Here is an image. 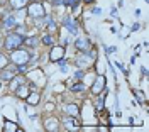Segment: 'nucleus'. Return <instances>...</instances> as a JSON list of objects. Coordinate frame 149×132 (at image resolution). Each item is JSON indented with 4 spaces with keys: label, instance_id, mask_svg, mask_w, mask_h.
Wrapping results in <instances>:
<instances>
[{
    "label": "nucleus",
    "instance_id": "f03ea898",
    "mask_svg": "<svg viewBox=\"0 0 149 132\" xmlns=\"http://www.w3.org/2000/svg\"><path fill=\"white\" fill-rule=\"evenodd\" d=\"M24 42V38L20 36V34H9L7 39H5V49H9V51H14V49H17L20 44Z\"/></svg>",
    "mask_w": 149,
    "mask_h": 132
},
{
    "label": "nucleus",
    "instance_id": "423d86ee",
    "mask_svg": "<svg viewBox=\"0 0 149 132\" xmlns=\"http://www.w3.org/2000/svg\"><path fill=\"white\" fill-rule=\"evenodd\" d=\"M74 44H76V47H78L80 51H81V49H83V51H86V49L90 47V41H88L86 38H78Z\"/></svg>",
    "mask_w": 149,
    "mask_h": 132
},
{
    "label": "nucleus",
    "instance_id": "cd10ccee",
    "mask_svg": "<svg viewBox=\"0 0 149 132\" xmlns=\"http://www.w3.org/2000/svg\"><path fill=\"white\" fill-rule=\"evenodd\" d=\"M93 14H95V15H100V14H102V9H93Z\"/></svg>",
    "mask_w": 149,
    "mask_h": 132
},
{
    "label": "nucleus",
    "instance_id": "6e6552de",
    "mask_svg": "<svg viewBox=\"0 0 149 132\" xmlns=\"http://www.w3.org/2000/svg\"><path fill=\"white\" fill-rule=\"evenodd\" d=\"M65 112L68 113V115H71V117H78V113H80V112H78V107H76V105H73V104H71V105H66V107H65Z\"/></svg>",
    "mask_w": 149,
    "mask_h": 132
},
{
    "label": "nucleus",
    "instance_id": "473e14b6",
    "mask_svg": "<svg viewBox=\"0 0 149 132\" xmlns=\"http://www.w3.org/2000/svg\"><path fill=\"white\" fill-rule=\"evenodd\" d=\"M0 86H2V83H0Z\"/></svg>",
    "mask_w": 149,
    "mask_h": 132
},
{
    "label": "nucleus",
    "instance_id": "2f4dec72",
    "mask_svg": "<svg viewBox=\"0 0 149 132\" xmlns=\"http://www.w3.org/2000/svg\"><path fill=\"white\" fill-rule=\"evenodd\" d=\"M85 2H93V0H85Z\"/></svg>",
    "mask_w": 149,
    "mask_h": 132
},
{
    "label": "nucleus",
    "instance_id": "9d476101",
    "mask_svg": "<svg viewBox=\"0 0 149 132\" xmlns=\"http://www.w3.org/2000/svg\"><path fill=\"white\" fill-rule=\"evenodd\" d=\"M15 95H17V97H20V98H26V97L29 95V92H27V88H26L24 85H20V86H17V88H15Z\"/></svg>",
    "mask_w": 149,
    "mask_h": 132
},
{
    "label": "nucleus",
    "instance_id": "393cba45",
    "mask_svg": "<svg viewBox=\"0 0 149 132\" xmlns=\"http://www.w3.org/2000/svg\"><path fill=\"white\" fill-rule=\"evenodd\" d=\"M66 124H68V127H70V125H71V127H73V125H76L74 119H66Z\"/></svg>",
    "mask_w": 149,
    "mask_h": 132
},
{
    "label": "nucleus",
    "instance_id": "6ab92c4d",
    "mask_svg": "<svg viewBox=\"0 0 149 132\" xmlns=\"http://www.w3.org/2000/svg\"><path fill=\"white\" fill-rule=\"evenodd\" d=\"M103 100H105V95H100L98 97V104H97V110H102L103 108Z\"/></svg>",
    "mask_w": 149,
    "mask_h": 132
},
{
    "label": "nucleus",
    "instance_id": "2eb2a0df",
    "mask_svg": "<svg viewBox=\"0 0 149 132\" xmlns=\"http://www.w3.org/2000/svg\"><path fill=\"white\" fill-rule=\"evenodd\" d=\"M24 42H26L27 46H31V47H36L37 44H39V39H37L36 36H32V38H27V39H24Z\"/></svg>",
    "mask_w": 149,
    "mask_h": 132
},
{
    "label": "nucleus",
    "instance_id": "7ed1b4c3",
    "mask_svg": "<svg viewBox=\"0 0 149 132\" xmlns=\"http://www.w3.org/2000/svg\"><path fill=\"white\" fill-rule=\"evenodd\" d=\"M27 15L34 17V19L42 17V15H44V5H42L41 2H32V3H29V7H27Z\"/></svg>",
    "mask_w": 149,
    "mask_h": 132
},
{
    "label": "nucleus",
    "instance_id": "39448f33",
    "mask_svg": "<svg viewBox=\"0 0 149 132\" xmlns=\"http://www.w3.org/2000/svg\"><path fill=\"white\" fill-rule=\"evenodd\" d=\"M49 56H51V59H53V61H58V59H61V58L65 56V47H63V46H56V47H53Z\"/></svg>",
    "mask_w": 149,
    "mask_h": 132
},
{
    "label": "nucleus",
    "instance_id": "bb28decb",
    "mask_svg": "<svg viewBox=\"0 0 149 132\" xmlns=\"http://www.w3.org/2000/svg\"><path fill=\"white\" fill-rule=\"evenodd\" d=\"M105 51L110 54V53H115V47H113V46H112V47H105Z\"/></svg>",
    "mask_w": 149,
    "mask_h": 132
},
{
    "label": "nucleus",
    "instance_id": "a878e982",
    "mask_svg": "<svg viewBox=\"0 0 149 132\" xmlns=\"http://www.w3.org/2000/svg\"><path fill=\"white\" fill-rule=\"evenodd\" d=\"M74 76H76V78H83V76H85V71H76V73H74Z\"/></svg>",
    "mask_w": 149,
    "mask_h": 132
},
{
    "label": "nucleus",
    "instance_id": "c756f323",
    "mask_svg": "<svg viewBox=\"0 0 149 132\" xmlns=\"http://www.w3.org/2000/svg\"><path fill=\"white\" fill-rule=\"evenodd\" d=\"M53 3H54V5H61V3H63V0H53Z\"/></svg>",
    "mask_w": 149,
    "mask_h": 132
},
{
    "label": "nucleus",
    "instance_id": "9b49d317",
    "mask_svg": "<svg viewBox=\"0 0 149 132\" xmlns=\"http://www.w3.org/2000/svg\"><path fill=\"white\" fill-rule=\"evenodd\" d=\"M46 129L47 131H58V120H56V119H47Z\"/></svg>",
    "mask_w": 149,
    "mask_h": 132
},
{
    "label": "nucleus",
    "instance_id": "aec40b11",
    "mask_svg": "<svg viewBox=\"0 0 149 132\" xmlns=\"http://www.w3.org/2000/svg\"><path fill=\"white\" fill-rule=\"evenodd\" d=\"M68 32H71V34H76V32H78V27H76L74 24H71V22H70V24H68Z\"/></svg>",
    "mask_w": 149,
    "mask_h": 132
},
{
    "label": "nucleus",
    "instance_id": "dca6fc26",
    "mask_svg": "<svg viewBox=\"0 0 149 132\" xmlns=\"http://www.w3.org/2000/svg\"><path fill=\"white\" fill-rule=\"evenodd\" d=\"M26 98H27L29 105H37V104H39V95H37V93L27 95V97H26Z\"/></svg>",
    "mask_w": 149,
    "mask_h": 132
},
{
    "label": "nucleus",
    "instance_id": "0eeeda50",
    "mask_svg": "<svg viewBox=\"0 0 149 132\" xmlns=\"http://www.w3.org/2000/svg\"><path fill=\"white\" fill-rule=\"evenodd\" d=\"M92 59H93V58L90 56V54H88V56H80L78 59H76V65L80 66V68H81V66L86 68V66L90 65V61H92Z\"/></svg>",
    "mask_w": 149,
    "mask_h": 132
},
{
    "label": "nucleus",
    "instance_id": "f3484780",
    "mask_svg": "<svg viewBox=\"0 0 149 132\" xmlns=\"http://www.w3.org/2000/svg\"><path fill=\"white\" fill-rule=\"evenodd\" d=\"M7 65H9V58L5 56V54H0V69L5 68Z\"/></svg>",
    "mask_w": 149,
    "mask_h": 132
},
{
    "label": "nucleus",
    "instance_id": "f8f14e48",
    "mask_svg": "<svg viewBox=\"0 0 149 132\" xmlns=\"http://www.w3.org/2000/svg\"><path fill=\"white\" fill-rule=\"evenodd\" d=\"M24 83H26V80H24L22 76H14V78H12V88H14V90H15L17 86L24 85Z\"/></svg>",
    "mask_w": 149,
    "mask_h": 132
},
{
    "label": "nucleus",
    "instance_id": "5701e85b",
    "mask_svg": "<svg viewBox=\"0 0 149 132\" xmlns=\"http://www.w3.org/2000/svg\"><path fill=\"white\" fill-rule=\"evenodd\" d=\"M80 0H63V3H66V5H76Z\"/></svg>",
    "mask_w": 149,
    "mask_h": 132
},
{
    "label": "nucleus",
    "instance_id": "f257e3e1",
    "mask_svg": "<svg viewBox=\"0 0 149 132\" xmlns=\"http://www.w3.org/2000/svg\"><path fill=\"white\" fill-rule=\"evenodd\" d=\"M31 53L29 51H26V49H14L12 51V56H10V59H12V63L14 65H27L29 63V59H31Z\"/></svg>",
    "mask_w": 149,
    "mask_h": 132
},
{
    "label": "nucleus",
    "instance_id": "c85d7f7f",
    "mask_svg": "<svg viewBox=\"0 0 149 132\" xmlns=\"http://www.w3.org/2000/svg\"><path fill=\"white\" fill-rule=\"evenodd\" d=\"M139 29H141L139 24H134V26H132V31H134V32H136V31H139Z\"/></svg>",
    "mask_w": 149,
    "mask_h": 132
},
{
    "label": "nucleus",
    "instance_id": "7c9ffc66",
    "mask_svg": "<svg viewBox=\"0 0 149 132\" xmlns=\"http://www.w3.org/2000/svg\"><path fill=\"white\" fill-rule=\"evenodd\" d=\"M54 27H56L54 22H51V20H49V29H51V31H54Z\"/></svg>",
    "mask_w": 149,
    "mask_h": 132
},
{
    "label": "nucleus",
    "instance_id": "4468645a",
    "mask_svg": "<svg viewBox=\"0 0 149 132\" xmlns=\"http://www.w3.org/2000/svg\"><path fill=\"white\" fill-rule=\"evenodd\" d=\"M17 129H19V127H17L14 122L5 120V125H3V131H5V132H12V131H17Z\"/></svg>",
    "mask_w": 149,
    "mask_h": 132
},
{
    "label": "nucleus",
    "instance_id": "a211bd4d",
    "mask_svg": "<svg viewBox=\"0 0 149 132\" xmlns=\"http://www.w3.org/2000/svg\"><path fill=\"white\" fill-rule=\"evenodd\" d=\"M83 90H85V85H83V83H78V85L71 86V92H83Z\"/></svg>",
    "mask_w": 149,
    "mask_h": 132
},
{
    "label": "nucleus",
    "instance_id": "1a4fd4ad",
    "mask_svg": "<svg viewBox=\"0 0 149 132\" xmlns=\"http://www.w3.org/2000/svg\"><path fill=\"white\" fill-rule=\"evenodd\" d=\"M26 3H27V0H10L12 9H15V10L24 9V7H26Z\"/></svg>",
    "mask_w": 149,
    "mask_h": 132
},
{
    "label": "nucleus",
    "instance_id": "4be33fe9",
    "mask_svg": "<svg viewBox=\"0 0 149 132\" xmlns=\"http://www.w3.org/2000/svg\"><path fill=\"white\" fill-rule=\"evenodd\" d=\"M5 26H7V27H12V26H15V19H7L5 20Z\"/></svg>",
    "mask_w": 149,
    "mask_h": 132
},
{
    "label": "nucleus",
    "instance_id": "b1692460",
    "mask_svg": "<svg viewBox=\"0 0 149 132\" xmlns=\"http://www.w3.org/2000/svg\"><path fill=\"white\" fill-rule=\"evenodd\" d=\"M19 73H26L27 71V68H26V65H19V69H17Z\"/></svg>",
    "mask_w": 149,
    "mask_h": 132
},
{
    "label": "nucleus",
    "instance_id": "20e7f679",
    "mask_svg": "<svg viewBox=\"0 0 149 132\" xmlns=\"http://www.w3.org/2000/svg\"><path fill=\"white\" fill-rule=\"evenodd\" d=\"M103 88H105V76H103V75H98V76H97V80H95V83L92 85V92L98 95V93L103 90Z\"/></svg>",
    "mask_w": 149,
    "mask_h": 132
},
{
    "label": "nucleus",
    "instance_id": "412c9836",
    "mask_svg": "<svg viewBox=\"0 0 149 132\" xmlns=\"http://www.w3.org/2000/svg\"><path fill=\"white\" fill-rule=\"evenodd\" d=\"M42 42H44L46 46H53V38H51V36H44V38H42Z\"/></svg>",
    "mask_w": 149,
    "mask_h": 132
},
{
    "label": "nucleus",
    "instance_id": "ddd939ff",
    "mask_svg": "<svg viewBox=\"0 0 149 132\" xmlns=\"http://www.w3.org/2000/svg\"><path fill=\"white\" fill-rule=\"evenodd\" d=\"M15 76V69H5L2 71V80H12Z\"/></svg>",
    "mask_w": 149,
    "mask_h": 132
}]
</instances>
